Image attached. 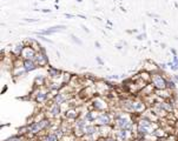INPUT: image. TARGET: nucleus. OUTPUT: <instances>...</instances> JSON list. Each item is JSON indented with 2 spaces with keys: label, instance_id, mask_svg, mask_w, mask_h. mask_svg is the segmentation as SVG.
<instances>
[{
  "label": "nucleus",
  "instance_id": "1",
  "mask_svg": "<svg viewBox=\"0 0 178 141\" xmlns=\"http://www.w3.org/2000/svg\"><path fill=\"white\" fill-rule=\"evenodd\" d=\"M152 83L155 85V87H157L158 89H164L166 87V81L164 80V78L159 74H155L152 77Z\"/></svg>",
  "mask_w": 178,
  "mask_h": 141
},
{
  "label": "nucleus",
  "instance_id": "2",
  "mask_svg": "<svg viewBox=\"0 0 178 141\" xmlns=\"http://www.w3.org/2000/svg\"><path fill=\"white\" fill-rule=\"evenodd\" d=\"M21 54L24 55L25 60H33V58H36V55H37L32 47H25Z\"/></svg>",
  "mask_w": 178,
  "mask_h": 141
},
{
  "label": "nucleus",
  "instance_id": "3",
  "mask_svg": "<svg viewBox=\"0 0 178 141\" xmlns=\"http://www.w3.org/2000/svg\"><path fill=\"white\" fill-rule=\"evenodd\" d=\"M66 27L65 26H54V27H50V30H46V31H41L39 32V34L41 35H48V34H52V33H57L60 31H64Z\"/></svg>",
  "mask_w": 178,
  "mask_h": 141
},
{
  "label": "nucleus",
  "instance_id": "4",
  "mask_svg": "<svg viewBox=\"0 0 178 141\" xmlns=\"http://www.w3.org/2000/svg\"><path fill=\"white\" fill-rule=\"evenodd\" d=\"M22 67H24L25 72H31V71H33L36 68V62L33 60H25Z\"/></svg>",
  "mask_w": 178,
  "mask_h": 141
},
{
  "label": "nucleus",
  "instance_id": "5",
  "mask_svg": "<svg viewBox=\"0 0 178 141\" xmlns=\"http://www.w3.org/2000/svg\"><path fill=\"white\" fill-rule=\"evenodd\" d=\"M117 125H118L119 128H127V127H130V122L125 118H119L117 120Z\"/></svg>",
  "mask_w": 178,
  "mask_h": 141
},
{
  "label": "nucleus",
  "instance_id": "6",
  "mask_svg": "<svg viewBox=\"0 0 178 141\" xmlns=\"http://www.w3.org/2000/svg\"><path fill=\"white\" fill-rule=\"evenodd\" d=\"M34 59H36L37 62L40 63V65H46V63H47V58H46V55H45L44 53H39V54H37Z\"/></svg>",
  "mask_w": 178,
  "mask_h": 141
},
{
  "label": "nucleus",
  "instance_id": "7",
  "mask_svg": "<svg viewBox=\"0 0 178 141\" xmlns=\"http://www.w3.org/2000/svg\"><path fill=\"white\" fill-rule=\"evenodd\" d=\"M42 128V126H41V122H34V123H32L31 126H30V132H32V133H37L39 129Z\"/></svg>",
  "mask_w": 178,
  "mask_h": 141
},
{
  "label": "nucleus",
  "instance_id": "8",
  "mask_svg": "<svg viewBox=\"0 0 178 141\" xmlns=\"http://www.w3.org/2000/svg\"><path fill=\"white\" fill-rule=\"evenodd\" d=\"M99 121H100L101 123H104V125H107V123L110 122V115H109V114H101V115L99 117Z\"/></svg>",
  "mask_w": 178,
  "mask_h": 141
},
{
  "label": "nucleus",
  "instance_id": "9",
  "mask_svg": "<svg viewBox=\"0 0 178 141\" xmlns=\"http://www.w3.org/2000/svg\"><path fill=\"white\" fill-rule=\"evenodd\" d=\"M51 113H52V115H58L60 113V107L58 103H56V105H53V107L51 108Z\"/></svg>",
  "mask_w": 178,
  "mask_h": 141
},
{
  "label": "nucleus",
  "instance_id": "10",
  "mask_svg": "<svg viewBox=\"0 0 178 141\" xmlns=\"http://www.w3.org/2000/svg\"><path fill=\"white\" fill-rule=\"evenodd\" d=\"M47 99V94L46 93H39L38 95H37V101L38 102H41V101L46 100Z\"/></svg>",
  "mask_w": 178,
  "mask_h": 141
},
{
  "label": "nucleus",
  "instance_id": "11",
  "mask_svg": "<svg viewBox=\"0 0 178 141\" xmlns=\"http://www.w3.org/2000/svg\"><path fill=\"white\" fill-rule=\"evenodd\" d=\"M48 73H50V75H52V77H57V75L59 74V71L56 69V68H50V69H48Z\"/></svg>",
  "mask_w": 178,
  "mask_h": 141
},
{
  "label": "nucleus",
  "instance_id": "12",
  "mask_svg": "<svg viewBox=\"0 0 178 141\" xmlns=\"http://www.w3.org/2000/svg\"><path fill=\"white\" fill-rule=\"evenodd\" d=\"M46 141H57V137L54 134H48L46 137Z\"/></svg>",
  "mask_w": 178,
  "mask_h": 141
},
{
  "label": "nucleus",
  "instance_id": "13",
  "mask_svg": "<svg viewBox=\"0 0 178 141\" xmlns=\"http://www.w3.org/2000/svg\"><path fill=\"white\" fill-rule=\"evenodd\" d=\"M64 100H65V99H64V97H63L61 94H59V95L56 98V101H57V102H63Z\"/></svg>",
  "mask_w": 178,
  "mask_h": 141
},
{
  "label": "nucleus",
  "instance_id": "14",
  "mask_svg": "<svg viewBox=\"0 0 178 141\" xmlns=\"http://www.w3.org/2000/svg\"><path fill=\"white\" fill-rule=\"evenodd\" d=\"M166 87H170V88H175V83L172 81H169L166 82Z\"/></svg>",
  "mask_w": 178,
  "mask_h": 141
},
{
  "label": "nucleus",
  "instance_id": "15",
  "mask_svg": "<svg viewBox=\"0 0 178 141\" xmlns=\"http://www.w3.org/2000/svg\"><path fill=\"white\" fill-rule=\"evenodd\" d=\"M95 133V127H89L87 128V134H93Z\"/></svg>",
  "mask_w": 178,
  "mask_h": 141
},
{
  "label": "nucleus",
  "instance_id": "16",
  "mask_svg": "<svg viewBox=\"0 0 178 141\" xmlns=\"http://www.w3.org/2000/svg\"><path fill=\"white\" fill-rule=\"evenodd\" d=\"M174 63H176V65H178V58L176 57V55L174 57Z\"/></svg>",
  "mask_w": 178,
  "mask_h": 141
},
{
  "label": "nucleus",
  "instance_id": "17",
  "mask_svg": "<svg viewBox=\"0 0 178 141\" xmlns=\"http://www.w3.org/2000/svg\"><path fill=\"white\" fill-rule=\"evenodd\" d=\"M7 141H20V139L19 138H12V139H10V140Z\"/></svg>",
  "mask_w": 178,
  "mask_h": 141
},
{
  "label": "nucleus",
  "instance_id": "18",
  "mask_svg": "<svg viewBox=\"0 0 178 141\" xmlns=\"http://www.w3.org/2000/svg\"><path fill=\"white\" fill-rule=\"evenodd\" d=\"M138 39H140V40H142V39H144V34H142V35H139V37H138Z\"/></svg>",
  "mask_w": 178,
  "mask_h": 141
},
{
  "label": "nucleus",
  "instance_id": "19",
  "mask_svg": "<svg viewBox=\"0 0 178 141\" xmlns=\"http://www.w3.org/2000/svg\"><path fill=\"white\" fill-rule=\"evenodd\" d=\"M97 61H98L99 63H101V65H103V61L100 60V59H99V58H97Z\"/></svg>",
  "mask_w": 178,
  "mask_h": 141
},
{
  "label": "nucleus",
  "instance_id": "20",
  "mask_svg": "<svg viewBox=\"0 0 178 141\" xmlns=\"http://www.w3.org/2000/svg\"><path fill=\"white\" fill-rule=\"evenodd\" d=\"M109 141H112V140H109Z\"/></svg>",
  "mask_w": 178,
  "mask_h": 141
}]
</instances>
